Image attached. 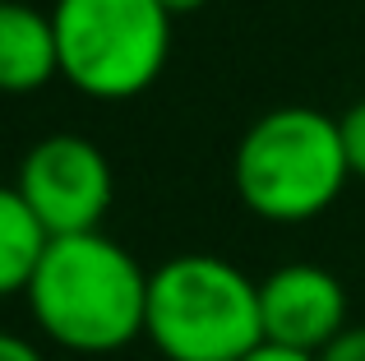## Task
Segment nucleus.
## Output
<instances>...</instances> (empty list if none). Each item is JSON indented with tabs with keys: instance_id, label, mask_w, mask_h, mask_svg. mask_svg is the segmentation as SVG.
Masks as SVG:
<instances>
[{
	"instance_id": "nucleus-1",
	"label": "nucleus",
	"mask_w": 365,
	"mask_h": 361,
	"mask_svg": "<svg viewBox=\"0 0 365 361\" xmlns=\"http://www.w3.org/2000/svg\"><path fill=\"white\" fill-rule=\"evenodd\" d=\"M148 278L125 245L102 232L56 236L28 283V310L56 347L107 357L148 325Z\"/></svg>"
},
{
	"instance_id": "nucleus-2",
	"label": "nucleus",
	"mask_w": 365,
	"mask_h": 361,
	"mask_svg": "<svg viewBox=\"0 0 365 361\" xmlns=\"http://www.w3.org/2000/svg\"><path fill=\"white\" fill-rule=\"evenodd\" d=\"M143 338L167 361H245L264 343L259 283L217 255H176L148 278Z\"/></svg>"
},
{
	"instance_id": "nucleus-3",
	"label": "nucleus",
	"mask_w": 365,
	"mask_h": 361,
	"mask_svg": "<svg viewBox=\"0 0 365 361\" xmlns=\"http://www.w3.org/2000/svg\"><path fill=\"white\" fill-rule=\"evenodd\" d=\"M236 195L268 223H310L342 195L351 167L342 130L314 107H277L236 148Z\"/></svg>"
},
{
	"instance_id": "nucleus-4",
	"label": "nucleus",
	"mask_w": 365,
	"mask_h": 361,
	"mask_svg": "<svg viewBox=\"0 0 365 361\" xmlns=\"http://www.w3.org/2000/svg\"><path fill=\"white\" fill-rule=\"evenodd\" d=\"M51 28L61 74L98 102L148 93L171 51L162 0H56Z\"/></svg>"
},
{
	"instance_id": "nucleus-5",
	"label": "nucleus",
	"mask_w": 365,
	"mask_h": 361,
	"mask_svg": "<svg viewBox=\"0 0 365 361\" xmlns=\"http://www.w3.org/2000/svg\"><path fill=\"white\" fill-rule=\"evenodd\" d=\"M14 190L56 241V236L98 232V223L111 208V195H116V180H111V163L93 139L51 135L28 148Z\"/></svg>"
},
{
	"instance_id": "nucleus-6",
	"label": "nucleus",
	"mask_w": 365,
	"mask_h": 361,
	"mask_svg": "<svg viewBox=\"0 0 365 361\" xmlns=\"http://www.w3.org/2000/svg\"><path fill=\"white\" fill-rule=\"evenodd\" d=\"M264 343L319 357L347 329V292L319 264H282L259 283Z\"/></svg>"
},
{
	"instance_id": "nucleus-7",
	"label": "nucleus",
	"mask_w": 365,
	"mask_h": 361,
	"mask_svg": "<svg viewBox=\"0 0 365 361\" xmlns=\"http://www.w3.org/2000/svg\"><path fill=\"white\" fill-rule=\"evenodd\" d=\"M61 74L51 14L0 0V93H37Z\"/></svg>"
},
{
	"instance_id": "nucleus-8",
	"label": "nucleus",
	"mask_w": 365,
	"mask_h": 361,
	"mask_svg": "<svg viewBox=\"0 0 365 361\" xmlns=\"http://www.w3.org/2000/svg\"><path fill=\"white\" fill-rule=\"evenodd\" d=\"M46 245H51V236L24 204V195L14 185H0V297L28 292Z\"/></svg>"
},
{
	"instance_id": "nucleus-9",
	"label": "nucleus",
	"mask_w": 365,
	"mask_h": 361,
	"mask_svg": "<svg viewBox=\"0 0 365 361\" xmlns=\"http://www.w3.org/2000/svg\"><path fill=\"white\" fill-rule=\"evenodd\" d=\"M338 130H342V148H347L351 176H365V102H356V107L338 121Z\"/></svg>"
},
{
	"instance_id": "nucleus-10",
	"label": "nucleus",
	"mask_w": 365,
	"mask_h": 361,
	"mask_svg": "<svg viewBox=\"0 0 365 361\" xmlns=\"http://www.w3.org/2000/svg\"><path fill=\"white\" fill-rule=\"evenodd\" d=\"M319 361H365V325H347L319 352Z\"/></svg>"
},
{
	"instance_id": "nucleus-11",
	"label": "nucleus",
	"mask_w": 365,
	"mask_h": 361,
	"mask_svg": "<svg viewBox=\"0 0 365 361\" xmlns=\"http://www.w3.org/2000/svg\"><path fill=\"white\" fill-rule=\"evenodd\" d=\"M0 361H46V357L37 352V343H28V338L0 329Z\"/></svg>"
},
{
	"instance_id": "nucleus-12",
	"label": "nucleus",
	"mask_w": 365,
	"mask_h": 361,
	"mask_svg": "<svg viewBox=\"0 0 365 361\" xmlns=\"http://www.w3.org/2000/svg\"><path fill=\"white\" fill-rule=\"evenodd\" d=\"M245 361H319V357H310V352H292V347H277V343H259Z\"/></svg>"
},
{
	"instance_id": "nucleus-13",
	"label": "nucleus",
	"mask_w": 365,
	"mask_h": 361,
	"mask_svg": "<svg viewBox=\"0 0 365 361\" xmlns=\"http://www.w3.org/2000/svg\"><path fill=\"white\" fill-rule=\"evenodd\" d=\"M204 5H208V0H162V9H167L171 19H176V14H195V9H204Z\"/></svg>"
}]
</instances>
